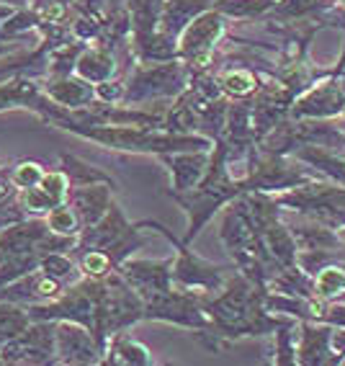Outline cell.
Returning <instances> with one entry per match:
<instances>
[{
  "label": "cell",
  "instance_id": "obj_1",
  "mask_svg": "<svg viewBox=\"0 0 345 366\" xmlns=\"http://www.w3.org/2000/svg\"><path fill=\"white\" fill-rule=\"evenodd\" d=\"M274 202L330 229L345 227V186L335 181H306L286 194H279Z\"/></svg>",
  "mask_w": 345,
  "mask_h": 366
},
{
  "label": "cell",
  "instance_id": "obj_2",
  "mask_svg": "<svg viewBox=\"0 0 345 366\" xmlns=\"http://www.w3.org/2000/svg\"><path fill=\"white\" fill-rule=\"evenodd\" d=\"M299 364H338L335 348H332V325L327 322H309L301 325L299 346H296Z\"/></svg>",
  "mask_w": 345,
  "mask_h": 366
},
{
  "label": "cell",
  "instance_id": "obj_3",
  "mask_svg": "<svg viewBox=\"0 0 345 366\" xmlns=\"http://www.w3.org/2000/svg\"><path fill=\"white\" fill-rule=\"evenodd\" d=\"M343 112H345V91L335 83L317 85L294 109L296 117H306V119H332Z\"/></svg>",
  "mask_w": 345,
  "mask_h": 366
},
{
  "label": "cell",
  "instance_id": "obj_4",
  "mask_svg": "<svg viewBox=\"0 0 345 366\" xmlns=\"http://www.w3.org/2000/svg\"><path fill=\"white\" fill-rule=\"evenodd\" d=\"M296 160L314 165L317 173L327 176L330 181L345 186V152L343 150H325V147H314V144H301L299 150H294Z\"/></svg>",
  "mask_w": 345,
  "mask_h": 366
},
{
  "label": "cell",
  "instance_id": "obj_5",
  "mask_svg": "<svg viewBox=\"0 0 345 366\" xmlns=\"http://www.w3.org/2000/svg\"><path fill=\"white\" fill-rule=\"evenodd\" d=\"M314 300L338 302L345 300V263L327 261L314 271Z\"/></svg>",
  "mask_w": 345,
  "mask_h": 366
},
{
  "label": "cell",
  "instance_id": "obj_6",
  "mask_svg": "<svg viewBox=\"0 0 345 366\" xmlns=\"http://www.w3.org/2000/svg\"><path fill=\"white\" fill-rule=\"evenodd\" d=\"M62 194H65V176L54 173V176L41 181L39 189H34L31 194H29L26 204L34 207V209H46L49 204H57L59 199H62Z\"/></svg>",
  "mask_w": 345,
  "mask_h": 366
},
{
  "label": "cell",
  "instance_id": "obj_7",
  "mask_svg": "<svg viewBox=\"0 0 345 366\" xmlns=\"http://www.w3.org/2000/svg\"><path fill=\"white\" fill-rule=\"evenodd\" d=\"M253 75H248V72H229L227 78H224V88H227L229 93H235V96H245V93L253 91Z\"/></svg>",
  "mask_w": 345,
  "mask_h": 366
},
{
  "label": "cell",
  "instance_id": "obj_8",
  "mask_svg": "<svg viewBox=\"0 0 345 366\" xmlns=\"http://www.w3.org/2000/svg\"><path fill=\"white\" fill-rule=\"evenodd\" d=\"M49 224H52L54 232H72L75 217H72L70 209H54L52 214H49Z\"/></svg>",
  "mask_w": 345,
  "mask_h": 366
},
{
  "label": "cell",
  "instance_id": "obj_9",
  "mask_svg": "<svg viewBox=\"0 0 345 366\" xmlns=\"http://www.w3.org/2000/svg\"><path fill=\"white\" fill-rule=\"evenodd\" d=\"M85 271L93 276H104L106 271H109V258H106L104 253H91V255H85Z\"/></svg>",
  "mask_w": 345,
  "mask_h": 366
},
{
  "label": "cell",
  "instance_id": "obj_10",
  "mask_svg": "<svg viewBox=\"0 0 345 366\" xmlns=\"http://www.w3.org/2000/svg\"><path fill=\"white\" fill-rule=\"evenodd\" d=\"M39 181V168L36 165H21L19 173H16V183L21 186H31V183Z\"/></svg>",
  "mask_w": 345,
  "mask_h": 366
},
{
  "label": "cell",
  "instance_id": "obj_11",
  "mask_svg": "<svg viewBox=\"0 0 345 366\" xmlns=\"http://www.w3.org/2000/svg\"><path fill=\"white\" fill-rule=\"evenodd\" d=\"M338 235H340V240H343V245H345V227H343V229H340Z\"/></svg>",
  "mask_w": 345,
  "mask_h": 366
},
{
  "label": "cell",
  "instance_id": "obj_12",
  "mask_svg": "<svg viewBox=\"0 0 345 366\" xmlns=\"http://www.w3.org/2000/svg\"><path fill=\"white\" fill-rule=\"evenodd\" d=\"M343 80H345V70H343Z\"/></svg>",
  "mask_w": 345,
  "mask_h": 366
}]
</instances>
